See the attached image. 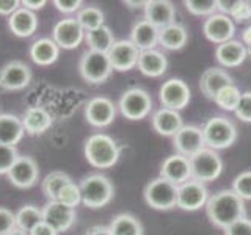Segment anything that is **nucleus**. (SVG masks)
<instances>
[{
	"instance_id": "f257e3e1",
	"label": "nucleus",
	"mask_w": 251,
	"mask_h": 235,
	"mask_svg": "<svg viewBox=\"0 0 251 235\" xmlns=\"http://www.w3.org/2000/svg\"><path fill=\"white\" fill-rule=\"evenodd\" d=\"M206 213L212 224L220 229H226L237 219L247 216L245 201L239 198L232 190H220L209 196L206 202Z\"/></svg>"
},
{
	"instance_id": "f03ea898",
	"label": "nucleus",
	"mask_w": 251,
	"mask_h": 235,
	"mask_svg": "<svg viewBox=\"0 0 251 235\" xmlns=\"http://www.w3.org/2000/svg\"><path fill=\"white\" fill-rule=\"evenodd\" d=\"M85 159L93 168L107 169L120 160V147L116 141L105 133H94L85 141Z\"/></svg>"
},
{
	"instance_id": "7ed1b4c3",
	"label": "nucleus",
	"mask_w": 251,
	"mask_h": 235,
	"mask_svg": "<svg viewBox=\"0 0 251 235\" xmlns=\"http://www.w3.org/2000/svg\"><path fill=\"white\" fill-rule=\"evenodd\" d=\"M82 202L90 209L105 207L113 198V185L104 174H90L80 180Z\"/></svg>"
},
{
	"instance_id": "20e7f679",
	"label": "nucleus",
	"mask_w": 251,
	"mask_h": 235,
	"mask_svg": "<svg viewBox=\"0 0 251 235\" xmlns=\"http://www.w3.org/2000/svg\"><path fill=\"white\" fill-rule=\"evenodd\" d=\"M202 135L206 147L220 151L231 147L237 140V129L231 119L225 116H214L202 125Z\"/></svg>"
},
{
	"instance_id": "39448f33",
	"label": "nucleus",
	"mask_w": 251,
	"mask_h": 235,
	"mask_svg": "<svg viewBox=\"0 0 251 235\" xmlns=\"http://www.w3.org/2000/svg\"><path fill=\"white\" fill-rule=\"evenodd\" d=\"M143 196L149 207L155 210H171L177 206V185L159 176L146 184Z\"/></svg>"
},
{
	"instance_id": "423d86ee",
	"label": "nucleus",
	"mask_w": 251,
	"mask_h": 235,
	"mask_svg": "<svg viewBox=\"0 0 251 235\" xmlns=\"http://www.w3.org/2000/svg\"><path fill=\"white\" fill-rule=\"evenodd\" d=\"M190 168L192 179L198 180L201 184H206L220 177L223 171V160L217 151L204 147L198 154L190 157Z\"/></svg>"
},
{
	"instance_id": "0eeeda50",
	"label": "nucleus",
	"mask_w": 251,
	"mask_h": 235,
	"mask_svg": "<svg viewBox=\"0 0 251 235\" xmlns=\"http://www.w3.org/2000/svg\"><path fill=\"white\" fill-rule=\"evenodd\" d=\"M78 70L85 82L91 85L104 83L107 78L112 75V65H110L108 55L96 52V50H86L80 61H78Z\"/></svg>"
},
{
	"instance_id": "6e6552de",
	"label": "nucleus",
	"mask_w": 251,
	"mask_h": 235,
	"mask_svg": "<svg viewBox=\"0 0 251 235\" xmlns=\"http://www.w3.org/2000/svg\"><path fill=\"white\" fill-rule=\"evenodd\" d=\"M118 108H120L121 115L126 119H145L152 110V97L148 91L141 88H130L121 94Z\"/></svg>"
},
{
	"instance_id": "1a4fd4ad",
	"label": "nucleus",
	"mask_w": 251,
	"mask_h": 235,
	"mask_svg": "<svg viewBox=\"0 0 251 235\" xmlns=\"http://www.w3.org/2000/svg\"><path fill=\"white\" fill-rule=\"evenodd\" d=\"M190 88L182 78H168L167 82H163L159 91V100L162 107L176 110V112L185 108L190 102Z\"/></svg>"
},
{
	"instance_id": "9d476101",
	"label": "nucleus",
	"mask_w": 251,
	"mask_h": 235,
	"mask_svg": "<svg viewBox=\"0 0 251 235\" xmlns=\"http://www.w3.org/2000/svg\"><path fill=\"white\" fill-rule=\"evenodd\" d=\"M52 39L60 49H77L85 39V30L75 18H66L55 24L52 30Z\"/></svg>"
},
{
	"instance_id": "9b49d317",
	"label": "nucleus",
	"mask_w": 251,
	"mask_h": 235,
	"mask_svg": "<svg viewBox=\"0 0 251 235\" xmlns=\"http://www.w3.org/2000/svg\"><path fill=\"white\" fill-rule=\"evenodd\" d=\"M209 199V191L204 184L190 179L185 184L177 187V206L185 212H196L201 207H206Z\"/></svg>"
},
{
	"instance_id": "f8f14e48",
	"label": "nucleus",
	"mask_w": 251,
	"mask_h": 235,
	"mask_svg": "<svg viewBox=\"0 0 251 235\" xmlns=\"http://www.w3.org/2000/svg\"><path fill=\"white\" fill-rule=\"evenodd\" d=\"M31 82V69L22 61H10L0 69V90L19 91Z\"/></svg>"
},
{
	"instance_id": "ddd939ff",
	"label": "nucleus",
	"mask_w": 251,
	"mask_h": 235,
	"mask_svg": "<svg viewBox=\"0 0 251 235\" xmlns=\"http://www.w3.org/2000/svg\"><path fill=\"white\" fill-rule=\"evenodd\" d=\"M202 31H204V36H206L210 43L220 46L223 43L231 41L234 38L235 24L229 16L222 14V13H215L204 21Z\"/></svg>"
},
{
	"instance_id": "4468645a",
	"label": "nucleus",
	"mask_w": 251,
	"mask_h": 235,
	"mask_svg": "<svg viewBox=\"0 0 251 235\" xmlns=\"http://www.w3.org/2000/svg\"><path fill=\"white\" fill-rule=\"evenodd\" d=\"M85 118L93 127H107L116 118V105L108 97H93L85 105Z\"/></svg>"
},
{
	"instance_id": "2eb2a0df",
	"label": "nucleus",
	"mask_w": 251,
	"mask_h": 235,
	"mask_svg": "<svg viewBox=\"0 0 251 235\" xmlns=\"http://www.w3.org/2000/svg\"><path fill=\"white\" fill-rule=\"evenodd\" d=\"M173 146L176 149V154L190 159L206 147L202 129L196 127V125H182V129L173 137Z\"/></svg>"
},
{
	"instance_id": "dca6fc26",
	"label": "nucleus",
	"mask_w": 251,
	"mask_h": 235,
	"mask_svg": "<svg viewBox=\"0 0 251 235\" xmlns=\"http://www.w3.org/2000/svg\"><path fill=\"white\" fill-rule=\"evenodd\" d=\"M107 55H108L110 65H112L115 70L126 72V70L137 68L140 50L133 46L130 39H120V41H115V44L112 46V49L107 52Z\"/></svg>"
},
{
	"instance_id": "f3484780",
	"label": "nucleus",
	"mask_w": 251,
	"mask_h": 235,
	"mask_svg": "<svg viewBox=\"0 0 251 235\" xmlns=\"http://www.w3.org/2000/svg\"><path fill=\"white\" fill-rule=\"evenodd\" d=\"M43 221L58 234L66 232L75 223V210L58 201H49L43 207Z\"/></svg>"
},
{
	"instance_id": "a211bd4d",
	"label": "nucleus",
	"mask_w": 251,
	"mask_h": 235,
	"mask_svg": "<svg viewBox=\"0 0 251 235\" xmlns=\"http://www.w3.org/2000/svg\"><path fill=\"white\" fill-rule=\"evenodd\" d=\"M10 182L18 188H30L36 184L39 177V168L38 163L28 155H19L13 168L8 172Z\"/></svg>"
},
{
	"instance_id": "6ab92c4d",
	"label": "nucleus",
	"mask_w": 251,
	"mask_h": 235,
	"mask_svg": "<svg viewBox=\"0 0 251 235\" xmlns=\"http://www.w3.org/2000/svg\"><path fill=\"white\" fill-rule=\"evenodd\" d=\"M160 177L170 180L175 185H182L187 180L192 179V168H190V159L180 155L173 154L167 157L160 164Z\"/></svg>"
},
{
	"instance_id": "aec40b11",
	"label": "nucleus",
	"mask_w": 251,
	"mask_h": 235,
	"mask_svg": "<svg viewBox=\"0 0 251 235\" xmlns=\"http://www.w3.org/2000/svg\"><path fill=\"white\" fill-rule=\"evenodd\" d=\"M175 5L168 0H149V2H146L145 19L159 30L175 22Z\"/></svg>"
},
{
	"instance_id": "412c9836",
	"label": "nucleus",
	"mask_w": 251,
	"mask_h": 235,
	"mask_svg": "<svg viewBox=\"0 0 251 235\" xmlns=\"http://www.w3.org/2000/svg\"><path fill=\"white\" fill-rule=\"evenodd\" d=\"M151 122H152L154 130L163 137H175L184 125L182 116H180L179 112L165 108V107L154 112V115L151 118Z\"/></svg>"
},
{
	"instance_id": "4be33fe9",
	"label": "nucleus",
	"mask_w": 251,
	"mask_h": 235,
	"mask_svg": "<svg viewBox=\"0 0 251 235\" xmlns=\"http://www.w3.org/2000/svg\"><path fill=\"white\" fill-rule=\"evenodd\" d=\"M24 130L28 135H43L53 124L52 115L44 107H28L21 118Z\"/></svg>"
},
{
	"instance_id": "5701e85b",
	"label": "nucleus",
	"mask_w": 251,
	"mask_h": 235,
	"mask_svg": "<svg viewBox=\"0 0 251 235\" xmlns=\"http://www.w3.org/2000/svg\"><path fill=\"white\" fill-rule=\"evenodd\" d=\"M247 57L248 52L245 44L237 41V39H231V41L220 44L215 49V58L225 68H237L247 60Z\"/></svg>"
},
{
	"instance_id": "b1692460",
	"label": "nucleus",
	"mask_w": 251,
	"mask_h": 235,
	"mask_svg": "<svg viewBox=\"0 0 251 235\" xmlns=\"http://www.w3.org/2000/svg\"><path fill=\"white\" fill-rule=\"evenodd\" d=\"M130 41L140 52L152 50L159 44V28L146 19H141L130 30Z\"/></svg>"
},
{
	"instance_id": "393cba45",
	"label": "nucleus",
	"mask_w": 251,
	"mask_h": 235,
	"mask_svg": "<svg viewBox=\"0 0 251 235\" xmlns=\"http://www.w3.org/2000/svg\"><path fill=\"white\" fill-rule=\"evenodd\" d=\"M231 83H232V77L227 74L225 69L210 68L202 72L201 80H200V88L204 96L210 100H214L217 93Z\"/></svg>"
},
{
	"instance_id": "a878e982",
	"label": "nucleus",
	"mask_w": 251,
	"mask_h": 235,
	"mask_svg": "<svg viewBox=\"0 0 251 235\" xmlns=\"http://www.w3.org/2000/svg\"><path fill=\"white\" fill-rule=\"evenodd\" d=\"M137 68L140 69V72L146 77H160L167 72V69H168L167 55L157 49L140 52Z\"/></svg>"
},
{
	"instance_id": "bb28decb",
	"label": "nucleus",
	"mask_w": 251,
	"mask_h": 235,
	"mask_svg": "<svg viewBox=\"0 0 251 235\" xmlns=\"http://www.w3.org/2000/svg\"><path fill=\"white\" fill-rule=\"evenodd\" d=\"M8 27L18 38H28L38 28V18L33 11L21 6L18 11L8 18Z\"/></svg>"
},
{
	"instance_id": "cd10ccee",
	"label": "nucleus",
	"mask_w": 251,
	"mask_h": 235,
	"mask_svg": "<svg viewBox=\"0 0 251 235\" xmlns=\"http://www.w3.org/2000/svg\"><path fill=\"white\" fill-rule=\"evenodd\" d=\"M25 135L21 118L11 113L0 115V144L14 146Z\"/></svg>"
},
{
	"instance_id": "c85d7f7f",
	"label": "nucleus",
	"mask_w": 251,
	"mask_h": 235,
	"mask_svg": "<svg viewBox=\"0 0 251 235\" xmlns=\"http://www.w3.org/2000/svg\"><path fill=\"white\" fill-rule=\"evenodd\" d=\"M60 57V47L50 38H41L30 46V58L38 66H50Z\"/></svg>"
},
{
	"instance_id": "c756f323",
	"label": "nucleus",
	"mask_w": 251,
	"mask_h": 235,
	"mask_svg": "<svg viewBox=\"0 0 251 235\" xmlns=\"http://www.w3.org/2000/svg\"><path fill=\"white\" fill-rule=\"evenodd\" d=\"M188 31L182 24L173 22L159 30V44L167 50H179L187 44Z\"/></svg>"
},
{
	"instance_id": "7c9ffc66",
	"label": "nucleus",
	"mask_w": 251,
	"mask_h": 235,
	"mask_svg": "<svg viewBox=\"0 0 251 235\" xmlns=\"http://www.w3.org/2000/svg\"><path fill=\"white\" fill-rule=\"evenodd\" d=\"M85 41L88 44L90 50L107 53L110 49H112V46L115 44L116 39L113 36L112 30H110L107 25H102L94 30L85 31Z\"/></svg>"
},
{
	"instance_id": "2f4dec72",
	"label": "nucleus",
	"mask_w": 251,
	"mask_h": 235,
	"mask_svg": "<svg viewBox=\"0 0 251 235\" xmlns=\"http://www.w3.org/2000/svg\"><path fill=\"white\" fill-rule=\"evenodd\" d=\"M112 235H143V226L140 219L130 213L116 215L108 226Z\"/></svg>"
},
{
	"instance_id": "473e14b6",
	"label": "nucleus",
	"mask_w": 251,
	"mask_h": 235,
	"mask_svg": "<svg viewBox=\"0 0 251 235\" xmlns=\"http://www.w3.org/2000/svg\"><path fill=\"white\" fill-rule=\"evenodd\" d=\"M14 216H16V227L28 234L35 226L43 223V209L33 206V204H27V206H22L16 212Z\"/></svg>"
},
{
	"instance_id": "72a5a7b5",
	"label": "nucleus",
	"mask_w": 251,
	"mask_h": 235,
	"mask_svg": "<svg viewBox=\"0 0 251 235\" xmlns=\"http://www.w3.org/2000/svg\"><path fill=\"white\" fill-rule=\"evenodd\" d=\"M74 182L69 174L63 171H53L50 174H47L43 180V193L49 198V201H57L58 193L63 190V187Z\"/></svg>"
},
{
	"instance_id": "f704fd0d",
	"label": "nucleus",
	"mask_w": 251,
	"mask_h": 235,
	"mask_svg": "<svg viewBox=\"0 0 251 235\" xmlns=\"http://www.w3.org/2000/svg\"><path fill=\"white\" fill-rule=\"evenodd\" d=\"M240 97H242V93L239 90V86L231 83L217 93L214 102L222 110H225V112H235V108H237L240 102Z\"/></svg>"
},
{
	"instance_id": "c9c22d12",
	"label": "nucleus",
	"mask_w": 251,
	"mask_h": 235,
	"mask_svg": "<svg viewBox=\"0 0 251 235\" xmlns=\"http://www.w3.org/2000/svg\"><path fill=\"white\" fill-rule=\"evenodd\" d=\"M80 27L85 31L94 30L98 27L104 25V13H102L98 6H83L80 11L77 13V18Z\"/></svg>"
},
{
	"instance_id": "e433bc0d",
	"label": "nucleus",
	"mask_w": 251,
	"mask_h": 235,
	"mask_svg": "<svg viewBox=\"0 0 251 235\" xmlns=\"http://www.w3.org/2000/svg\"><path fill=\"white\" fill-rule=\"evenodd\" d=\"M187 11L193 16H212L217 11V0H185Z\"/></svg>"
},
{
	"instance_id": "4c0bfd02",
	"label": "nucleus",
	"mask_w": 251,
	"mask_h": 235,
	"mask_svg": "<svg viewBox=\"0 0 251 235\" xmlns=\"http://www.w3.org/2000/svg\"><path fill=\"white\" fill-rule=\"evenodd\" d=\"M58 202L65 204V206L74 209L78 204L82 202V193H80V187H78L75 182H71L66 187H63V190L58 193Z\"/></svg>"
},
{
	"instance_id": "58836bf2",
	"label": "nucleus",
	"mask_w": 251,
	"mask_h": 235,
	"mask_svg": "<svg viewBox=\"0 0 251 235\" xmlns=\"http://www.w3.org/2000/svg\"><path fill=\"white\" fill-rule=\"evenodd\" d=\"M232 191L243 201H251V169L243 171L234 179Z\"/></svg>"
},
{
	"instance_id": "ea45409f",
	"label": "nucleus",
	"mask_w": 251,
	"mask_h": 235,
	"mask_svg": "<svg viewBox=\"0 0 251 235\" xmlns=\"http://www.w3.org/2000/svg\"><path fill=\"white\" fill-rule=\"evenodd\" d=\"M18 159L19 154L14 146L0 144V174H8Z\"/></svg>"
},
{
	"instance_id": "a19ab883",
	"label": "nucleus",
	"mask_w": 251,
	"mask_h": 235,
	"mask_svg": "<svg viewBox=\"0 0 251 235\" xmlns=\"http://www.w3.org/2000/svg\"><path fill=\"white\" fill-rule=\"evenodd\" d=\"M235 116L243 122H251V91L242 93V97L237 108H235Z\"/></svg>"
},
{
	"instance_id": "79ce46f5",
	"label": "nucleus",
	"mask_w": 251,
	"mask_h": 235,
	"mask_svg": "<svg viewBox=\"0 0 251 235\" xmlns=\"http://www.w3.org/2000/svg\"><path fill=\"white\" fill-rule=\"evenodd\" d=\"M229 18L239 24L248 22L251 21V2H245V0H237V5H235L234 11L231 13Z\"/></svg>"
},
{
	"instance_id": "37998d69",
	"label": "nucleus",
	"mask_w": 251,
	"mask_h": 235,
	"mask_svg": "<svg viewBox=\"0 0 251 235\" xmlns=\"http://www.w3.org/2000/svg\"><path fill=\"white\" fill-rule=\"evenodd\" d=\"M225 231V235H251V219L243 216L237 219L231 226H227Z\"/></svg>"
},
{
	"instance_id": "c03bdc74",
	"label": "nucleus",
	"mask_w": 251,
	"mask_h": 235,
	"mask_svg": "<svg viewBox=\"0 0 251 235\" xmlns=\"http://www.w3.org/2000/svg\"><path fill=\"white\" fill-rule=\"evenodd\" d=\"M16 229V216L14 213L6 207H0V235L10 234Z\"/></svg>"
},
{
	"instance_id": "a18cd8bd",
	"label": "nucleus",
	"mask_w": 251,
	"mask_h": 235,
	"mask_svg": "<svg viewBox=\"0 0 251 235\" xmlns=\"http://www.w3.org/2000/svg\"><path fill=\"white\" fill-rule=\"evenodd\" d=\"M53 5L57 6V10L61 13H75V11H80L82 10V2L80 0H55Z\"/></svg>"
},
{
	"instance_id": "49530a36",
	"label": "nucleus",
	"mask_w": 251,
	"mask_h": 235,
	"mask_svg": "<svg viewBox=\"0 0 251 235\" xmlns=\"http://www.w3.org/2000/svg\"><path fill=\"white\" fill-rule=\"evenodd\" d=\"M21 8V2L18 0H0V14L2 16H10L16 13Z\"/></svg>"
},
{
	"instance_id": "de8ad7c7",
	"label": "nucleus",
	"mask_w": 251,
	"mask_h": 235,
	"mask_svg": "<svg viewBox=\"0 0 251 235\" xmlns=\"http://www.w3.org/2000/svg\"><path fill=\"white\" fill-rule=\"evenodd\" d=\"M235 5H237V0H217V10L226 16H231Z\"/></svg>"
},
{
	"instance_id": "09e8293b",
	"label": "nucleus",
	"mask_w": 251,
	"mask_h": 235,
	"mask_svg": "<svg viewBox=\"0 0 251 235\" xmlns=\"http://www.w3.org/2000/svg\"><path fill=\"white\" fill-rule=\"evenodd\" d=\"M28 235H58V232L52 229L49 224H46L44 221L39 223L38 226H35L33 229L28 232Z\"/></svg>"
},
{
	"instance_id": "8fccbe9b",
	"label": "nucleus",
	"mask_w": 251,
	"mask_h": 235,
	"mask_svg": "<svg viewBox=\"0 0 251 235\" xmlns=\"http://www.w3.org/2000/svg\"><path fill=\"white\" fill-rule=\"evenodd\" d=\"M46 0H22L21 2V6L27 8V10L30 11H36V10H43V8L46 6Z\"/></svg>"
},
{
	"instance_id": "3c124183",
	"label": "nucleus",
	"mask_w": 251,
	"mask_h": 235,
	"mask_svg": "<svg viewBox=\"0 0 251 235\" xmlns=\"http://www.w3.org/2000/svg\"><path fill=\"white\" fill-rule=\"evenodd\" d=\"M86 235H112L108 226H93L91 229L86 232Z\"/></svg>"
},
{
	"instance_id": "603ef678",
	"label": "nucleus",
	"mask_w": 251,
	"mask_h": 235,
	"mask_svg": "<svg viewBox=\"0 0 251 235\" xmlns=\"http://www.w3.org/2000/svg\"><path fill=\"white\" fill-rule=\"evenodd\" d=\"M242 43L245 46H251V25L242 31Z\"/></svg>"
},
{
	"instance_id": "864d4df0",
	"label": "nucleus",
	"mask_w": 251,
	"mask_h": 235,
	"mask_svg": "<svg viewBox=\"0 0 251 235\" xmlns=\"http://www.w3.org/2000/svg\"><path fill=\"white\" fill-rule=\"evenodd\" d=\"M124 5H127L130 8H143V10H145L146 2H132V0H126Z\"/></svg>"
},
{
	"instance_id": "5fc2aeb1",
	"label": "nucleus",
	"mask_w": 251,
	"mask_h": 235,
	"mask_svg": "<svg viewBox=\"0 0 251 235\" xmlns=\"http://www.w3.org/2000/svg\"><path fill=\"white\" fill-rule=\"evenodd\" d=\"M6 235H28L27 232H24V231H21V229H18V227H16V229H13L10 234H6Z\"/></svg>"
},
{
	"instance_id": "6e6d98bb",
	"label": "nucleus",
	"mask_w": 251,
	"mask_h": 235,
	"mask_svg": "<svg viewBox=\"0 0 251 235\" xmlns=\"http://www.w3.org/2000/svg\"><path fill=\"white\" fill-rule=\"evenodd\" d=\"M247 47V52H248V55H251V46H245Z\"/></svg>"
}]
</instances>
